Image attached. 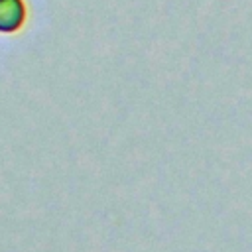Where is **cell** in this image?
Returning a JSON list of instances; mask_svg holds the SVG:
<instances>
[{
	"mask_svg": "<svg viewBox=\"0 0 252 252\" xmlns=\"http://www.w3.org/2000/svg\"><path fill=\"white\" fill-rule=\"evenodd\" d=\"M26 6L24 0H0V32L12 33L24 26Z\"/></svg>",
	"mask_w": 252,
	"mask_h": 252,
	"instance_id": "cell-1",
	"label": "cell"
}]
</instances>
